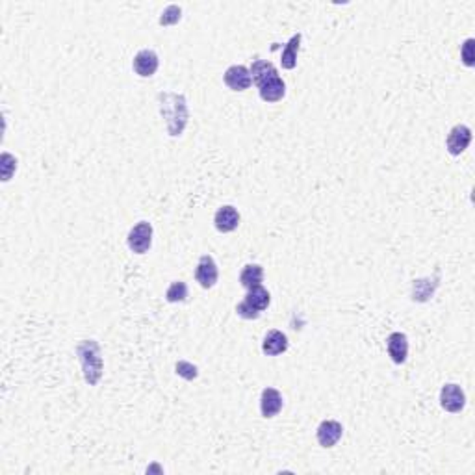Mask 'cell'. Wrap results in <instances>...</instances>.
<instances>
[{
    "instance_id": "obj_1",
    "label": "cell",
    "mask_w": 475,
    "mask_h": 475,
    "mask_svg": "<svg viewBox=\"0 0 475 475\" xmlns=\"http://www.w3.org/2000/svg\"><path fill=\"white\" fill-rule=\"evenodd\" d=\"M158 108L162 117L165 119V126L171 138H178L188 125L189 112L186 97L182 93H173V91H160L158 93Z\"/></svg>"
},
{
    "instance_id": "obj_2",
    "label": "cell",
    "mask_w": 475,
    "mask_h": 475,
    "mask_svg": "<svg viewBox=\"0 0 475 475\" xmlns=\"http://www.w3.org/2000/svg\"><path fill=\"white\" fill-rule=\"evenodd\" d=\"M76 356L82 364V371H84V381L88 382L89 386L99 384L102 379V353H100V345L97 340H82L80 344L76 345Z\"/></svg>"
},
{
    "instance_id": "obj_3",
    "label": "cell",
    "mask_w": 475,
    "mask_h": 475,
    "mask_svg": "<svg viewBox=\"0 0 475 475\" xmlns=\"http://www.w3.org/2000/svg\"><path fill=\"white\" fill-rule=\"evenodd\" d=\"M271 303V295L266 288L260 286L249 288V292L245 295V299L236 307V312L240 318L244 319H258L260 314L269 307Z\"/></svg>"
},
{
    "instance_id": "obj_4",
    "label": "cell",
    "mask_w": 475,
    "mask_h": 475,
    "mask_svg": "<svg viewBox=\"0 0 475 475\" xmlns=\"http://www.w3.org/2000/svg\"><path fill=\"white\" fill-rule=\"evenodd\" d=\"M126 245L136 255L149 253L150 245H152V225L149 221H139L138 225L132 227L126 236Z\"/></svg>"
},
{
    "instance_id": "obj_5",
    "label": "cell",
    "mask_w": 475,
    "mask_h": 475,
    "mask_svg": "<svg viewBox=\"0 0 475 475\" xmlns=\"http://www.w3.org/2000/svg\"><path fill=\"white\" fill-rule=\"evenodd\" d=\"M440 406L444 408L445 413L459 414L463 413L466 406V394L464 390L455 382L444 384L440 390Z\"/></svg>"
},
{
    "instance_id": "obj_6",
    "label": "cell",
    "mask_w": 475,
    "mask_h": 475,
    "mask_svg": "<svg viewBox=\"0 0 475 475\" xmlns=\"http://www.w3.org/2000/svg\"><path fill=\"white\" fill-rule=\"evenodd\" d=\"M472 143V128L466 125H455L448 134L445 147L451 157H461Z\"/></svg>"
},
{
    "instance_id": "obj_7",
    "label": "cell",
    "mask_w": 475,
    "mask_h": 475,
    "mask_svg": "<svg viewBox=\"0 0 475 475\" xmlns=\"http://www.w3.org/2000/svg\"><path fill=\"white\" fill-rule=\"evenodd\" d=\"M158 65H160V58L152 49L139 50L132 60V69L141 78H149V76L154 75L158 71Z\"/></svg>"
},
{
    "instance_id": "obj_8",
    "label": "cell",
    "mask_w": 475,
    "mask_h": 475,
    "mask_svg": "<svg viewBox=\"0 0 475 475\" xmlns=\"http://www.w3.org/2000/svg\"><path fill=\"white\" fill-rule=\"evenodd\" d=\"M219 271H218V264L213 260L210 255H202L199 258V264L195 268V281L199 282L200 288L205 290H210V288L216 286L218 282Z\"/></svg>"
},
{
    "instance_id": "obj_9",
    "label": "cell",
    "mask_w": 475,
    "mask_h": 475,
    "mask_svg": "<svg viewBox=\"0 0 475 475\" xmlns=\"http://www.w3.org/2000/svg\"><path fill=\"white\" fill-rule=\"evenodd\" d=\"M258 93H260V99L264 102H279V100L284 99L286 95V84L282 80L279 73L268 76L262 84H258Z\"/></svg>"
},
{
    "instance_id": "obj_10",
    "label": "cell",
    "mask_w": 475,
    "mask_h": 475,
    "mask_svg": "<svg viewBox=\"0 0 475 475\" xmlns=\"http://www.w3.org/2000/svg\"><path fill=\"white\" fill-rule=\"evenodd\" d=\"M344 435V427L336 419H325L321 421L316 431V438L321 448H334L340 442V438Z\"/></svg>"
},
{
    "instance_id": "obj_11",
    "label": "cell",
    "mask_w": 475,
    "mask_h": 475,
    "mask_svg": "<svg viewBox=\"0 0 475 475\" xmlns=\"http://www.w3.org/2000/svg\"><path fill=\"white\" fill-rule=\"evenodd\" d=\"M223 80L232 91H245L251 88L253 84V76L251 71L245 65H231L223 75Z\"/></svg>"
},
{
    "instance_id": "obj_12",
    "label": "cell",
    "mask_w": 475,
    "mask_h": 475,
    "mask_svg": "<svg viewBox=\"0 0 475 475\" xmlns=\"http://www.w3.org/2000/svg\"><path fill=\"white\" fill-rule=\"evenodd\" d=\"M386 351L392 362L405 364L406 356H408V338L403 332H392L386 338Z\"/></svg>"
},
{
    "instance_id": "obj_13",
    "label": "cell",
    "mask_w": 475,
    "mask_h": 475,
    "mask_svg": "<svg viewBox=\"0 0 475 475\" xmlns=\"http://www.w3.org/2000/svg\"><path fill=\"white\" fill-rule=\"evenodd\" d=\"M213 225L223 234L236 231L238 225H240V212L231 205H225V207L219 208L216 216H213Z\"/></svg>"
},
{
    "instance_id": "obj_14",
    "label": "cell",
    "mask_w": 475,
    "mask_h": 475,
    "mask_svg": "<svg viewBox=\"0 0 475 475\" xmlns=\"http://www.w3.org/2000/svg\"><path fill=\"white\" fill-rule=\"evenodd\" d=\"M282 410V395L277 388H264L260 395V413L264 418H275Z\"/></svg>"
},
{
    "instance_id": "obj_15",
    "label": "cell",
    "mask_w": 475,
    "mask_h": 475,
    "mask_svg": "<svg viewBox=\"0 0 475 475\" xmlns=\"http://www.w3.org/2000/svg\"><path fill=\"white\" fill-rule=\"evenodd\" d=\"M288 347H290V342H288V336L284 332L277 331H269L266 336H264L262 342V353L268 356H279L282 353H286Z\"/></svg>"
},
{
    "instance_id": "obj_16",
    "label": "cell",
    "mask_w": 475,
    "mask_h": 475,
    "mask_svg": "<svg viewBox=\"0 0 475 475\" xmlns=\"http://www.w3.org/2000/svg\"><path fill=\"white\" fill-rule=\"evenodd\" d=\"M301 39H303V36L297 32V34L292 36V39L286 43V47H284V50H282V56H281L282 69L290 71V69H294L295 65H297V52H299Z\"/></svg>"
},
{
    "instance_id": "obj_17",
    "label": "cell",
    "mask_w": 475,
    "mask_h": 475,
    "mask_svg": "<svg viewBox=\"0 0 475 475\" xmlns=\"http://www.w3.org/2000/svg\"><path fill=\"white\" fill-rule=\"evenodd\" d=\"M264 281V268L258 264H247L242 273H240V284L244 288H255L260 286Z\"/></svg>"
},
{
    "instance_id": "obj_18",
    "label": "cell",
    "mask_w": 475,
    "mask_h": 475,
    "mask_svg": "<svg viewBox=\"0 0 475 475\" xmlns=\"http://www.w3.org/2000/svg\"><path fill=\"white\" fill-rule=\"evenodd\" d=\"M249 71L251 76H253V82L258 86V84H262L268 76L275 75L277 67L271 62H268V60H255Z\"/></svg>"
},
{
    "instance_id": "obj_19",
    "label": "cell",
    "mask_w": 475,
    "mask_h": 475,
    "mask_svg": "<svg viewBox=\"0 0 475 475\" xmlns=\"http://www.w3.org/2000/svg\"><path fill=\"white\" fill-rule=\"evenodd\" d=\"M165 299H167V303H182V301L188 299V286H186V282H173L167 288V292H165Z\"/></svg>"
},
{
    "instance_id": "obj_20",
    "label": "cell",
    "mask_w": 475,
    "mask_h": 475,
    "mask_svg": "<svg viewBox=\"0 0 475 475\" xmlns=\"http://www.w3.org/2000/svg\"><path fill=\"white\" fill-rule=\"evenodd\" d=\"M181 19H182V8L176 6V4H169V6L162 12V15H160L158 23H160L162 26H173L176 25Z\"/></svg>"
},
{
    "instance_id": "obj_21",
    "label": "cell",
    "mask_w": 475,
    "mask_h": 475,
    "mask_svg": "<svg viewBox=\"0 0 475 475\" xmlns=\"http://www.w3.org/2000/svg\"><path fill=\"white\" fill-rule=\"evenodd\" d=\"M0 167H2V181L8 182L17 171V158L10 154V152H2L0 157Z\"/></svg>"
},
{
    "instance_id": "obj_22",
    "label": "cell",
    "mask_w": 475,
    "mask_h": 475,
    "mask_svg": "<svg viewBox=\"0 0 475 475\" xmlns=\"http://www.w3.org/2000/svg\"><path fill=\"white\" fill-rule=\"evenodd\" d=\"M175 369H176V375H181L182 379H186V381H194V379L199 377V369H197V366L192 362H186V360H178Z\"/></svg>"
},
{
    "instance_id": "obj_23",
    "label": "cell",
    "mask_w": 475,
    "mask_h": 475,
    "mask_svg": "<svg viewBox=\"0 0 475 475\" xmlns=\"http://www.w3.org/2000/svg\"><path fill=\"white\" fill-rule=\"evenodd\" d=\"M474 43H475L474 38L466 39L463 45V49H461V60H463V63L466 65V67H472V65H474V60H475Z\"/></svg>"
}]
</instances>
